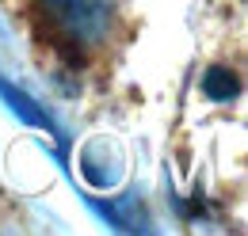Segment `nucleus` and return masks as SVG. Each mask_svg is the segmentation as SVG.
Returning a JSON list of instances; mask_svg holds the SVG:
<instances>
[{
    "mask_svg": "<svg viewBox=\"0 0 248 236\" xmlns=\"http://www.w3.org/2000/svg\"><path fill=\"white\" fill-rule=\"evenodd\" d=\"M31 8L50 46L65 58L103 46L115 27V0H31Z\"/></svg>",
    "mask_w": 248,
    "mask_h": 236,
    "instance_id": "nucleus-1",
    "label": "nucleus"
},
{
    "mask_svg": "<svg viewBox=\"0 0 248 236\" xmlns=\"http://www.w3.org/2000/svg\"><path fill=\"white\" fill-rule=\"evenodd\" d=\"M202 88H206V95H210V99H233V95H237V76H233L229 69L214 65V69H206Z\"/></svg>",
    "mask_w": 248,
    "mask_h": 236,
    "instance_id": "nucleus-2",
    "label": "nucleus"
}]
</instances>
